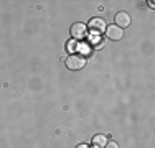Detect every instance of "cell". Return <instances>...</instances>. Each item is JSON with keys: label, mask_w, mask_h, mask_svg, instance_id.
I'll return each instance as SVG.
<instances>
[{"label": "cell", "mask_w": 155, "mask_h": 148, "mask_svg": "<svg viewBox=\"0 0 155 148\" xmlns=\"http://www.w3.org/2000/svg\"><path fill=\"white\" fill-rule=\"evenodd\" d=\"M130 25V17H129L125 12H119L116 15V27H119L120 30L125 28V27H129Z\"/></svg>", "instance_id": "cell-5"}, {"label": "cell", "mask_w": 155, "mask_h": 148, "mask_svg": "<svg viewBox=\"0 0 155 148\" xmlns=\"http://www.w3.org/2000/svg\"><path fill=\"white\" fill-rule=\"evenodd\" d=\"M106 36L109 40H112V41H117V40H120L124 36V30H120L116 25H110V27H106Z\"/></svg>", "instance_id": "cell-3"}, {"label": "cell", "mask_w": 155, "mask_h": 148, "mask_svg": "<svg viewBox=\"0 0 155 148\" xmlns=\"http://www.w3.org/2000/svg\"><path fill=\"white\" fill-rule=\"evenodd\" d=\"M87 27L93 30L94 33H102V31H106V21L102 18H91Z\"/></svg>", "instance_id": "cell-4"}, {"label": "cell", "mask_w": 155, "mask_h": 148, "mask_svg": "<svg viewBox=\"0 0 155 148\" xmlns=\"http://www.w3.org/2000/svg\"><path fill=\"white\" fill-rule=\"evenodd\" d=\"M86 35H87V28H86V25L84 23H74L71 27V36H73V40H83V38H86Z\"/></svg>", "instance_id": "cell-2"}, {"label": "cell", "mask_w": 155, "mask_h": 148, "mask_svg": "<svg viewBox=\"0 0 155 148\" xmlns=\"http://www.w3.org/2000/svg\"><path fill=\"white\" fill-rule=\"evenodd\" d=\"M66 48H68V51H69L71 54H74V51L79 50V43H78L76 40H69V41L66 43Z\"/></svg>", "instance_id": "cell-7"}, {"label": "cell", "mask_w": 155, "mask_h": 148, "mask_svg": "<svg viewBox=\"0 0 155 148\" xmlns=\"http://www.w3.org/2000/svg\"><path fill=\"white\" fill-rule=\"evenodd\" d=\"M84 64H86V59H84V56H81V54H69L66 58V66L71 71H79V69L84 68Z\"/></svg>", "instance_id": "cell-1"}, {"label": "cell", "mask_w": 155, "mask_h": 148, "mask_svg": "<svg viewBox=\"0 0 155 148\" xmlns=\"http://www.w3.org/2000/svg\"><path fill=\"white\" fill-rule=\"evenodd\" d=\"M76 148H87V145H84V143H81V145H78Z\"/></svg>", "instance_id": "cell-9"}, {"label": "cell", "mask_w": 155, "mask_h": 148, "mask_svg": "<svg viewBox=\"0 0 155 148\" xmlns=\"http://www.w3.org/2000/svg\"><path fill=\"white\" fill-rule=\"evenodd\" d=\"M104 148H119V145H117L116 142H107L106 143V146Z\"/></svg>", "instance_id": "cell-8"}, {"label": "cell", "mask_w": 155, "mask_h": 148, "mask_svg": "<svg viewBox=\"0 0 155 148\" xmlns=\"http://www.w3.org/2000/svg\"><path fill=\"white\" fill-rule=\"evenodd\" d=\"M107 143V137L106 135H96L93 137V146L94 148H104Z\"/></svg>", "instance_id": "cell-6"}]
</instances>
